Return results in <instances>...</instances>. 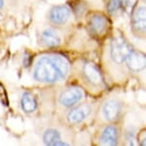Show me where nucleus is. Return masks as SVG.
<instances>
[{
    "label": "nucleus",
    "mask_w": 146,
    "mask_h": 146,
    "mask_svg": "<svg viewBox=\"0 0 146 146\" xmlns=\"http://www.w3.org/2000/svg\"><path fill=\"white\" fill-rule=\"evenodd\" d=\"M70 63L59 54H46L40 56L35 65L33 78L41 83H56L67 78Z\"/></svg>",
    "instance_id": "f257e3e1"
},
{
    "label": "nucleus",
    "mask_w": 146,
    "mask_h": 146,
    "mask_svg": "<svg viewBox=\"0 0 146 146\" xmlns=\"http://www.w3.org/2000/svg\"><path fill=\"white\" fill-rule=\"evenodd\" d=\"M133 50L131 44L122 35H118L112 39L110 43V57L117 65L125 63L128 54Z\"/></svg>",
    "instance_id": "f03ea898"
},
{
    "label": "nucleus",
    "mask_w": 146,
    "mask_h": 146,
    "mask_svg": "<svg viewBox=\"0 0 146 146\" xmlns=\"http://www.w3.org/2000/svg\"><path fill=\"white\" fill-rule=\"evenodd\" d=\"M84 98V92L80 87L70 86L65 88L58 96V102L61 106L65 108L71 107L78 104Z\"/></svg>",
    "instance_id": "7ed1b4c3"
},
{
    "label": "nucleus",
    "mask_w": 146,
    "mask_h": 146,
    "mask_svg": "<svg viewBox=\"0 0 146 146\" xmlns=\"http://www.w3.org/2000/svg\"><path fill=\"white\" fill-rule=\"evenodd\" d=\"M88 31L94 36H102L109 28V20L102 13H93L89 16L87 22Z\"/></svg>",
    "instance_id": "20e7f679"
},
{
    "label": "nucleus",
    "mask_w": 146,
    "mask_h": 146,
    "mask_svg": "<svg viewBox=\"0 0 146 146\" xmlns=\"http://www.w3.org/2000/svg\"><path fill=\"white\" fill-rule=\"evenodd\" d=\"M92 113V106L88 103H81L71 107L67 114V121L71 125H78L86 119Z\"/></svg>",
    "instance_id": "39448f33"
},
{
    "label": "nucleus",
    "mask_w": 146,
    "mask_h": 146,
    "mask_svg": "<svg viewBox=\"0 0 146 146\" xmlns=\"http://www.w3.org/2000/svg\"><path fill=\"white\" fill-rule=\"evenodd\" d=\"M132 32L136 35H144L146 29V12L144 5H139L134 9L131 19Z\"/></svg>",
    "instance_id": "423d86ee"
},
{
    "label": "nucleus",
    "mask_w": 146,
    "mask_h": 146,
    "mask_svg": "<svg viewBox=\"0 0 146 146\" xmlns=\"http://www.w3.org/2000/svg\"><path fill=\"white\" fill-rule=\"evenodd\" d=\"M82 76L85 80L94 87H98L103 83L102 74L100 68L91 61L85 62L82 66Z\"/></svg>",
    "instance_id": "0eeeda50"
},
{
    "label": "nucleus",
    "mask_w": 146,
    "mask_h": 146,
    "mask_svg": "<svg viewBox=\"0 0 146 146\" xmlns=\"http://www.w3.org/2000/svg\"><path fill=\"white\" fill-rule=\"evenodd\" d=\"M120 139V131L117 125L109 124L105 126L98 137V144L105 146L117 145Z\"/></svg>",
    "instance_id": "6e6552de"
},
{
    "label": "nucleus",
    "mask_w": 146,
    "mask_h": 146,
    "mask_svg": "<svg viewBox=\"0 0 146 146\" xmlns=\"http://www.w3.org/2000/svg\"><path fill=\"white\" fill-rule=\"evenodd\" d=\"M71 16L70 8L65 5L54 6L49 12V20L54 26H63L68 22Z\"/></svg>",
    "instance_id": "1a4fd4ad"
},
{
    "label": "nucleus",
    "mask_w": 146,
    "mask_h": 146,
    "mask_svg": "<svg viewBox=\"0 0 146 146\" xmlns=\"http://www.w3.org/2000/svg\"><path fill=\"white\" fill-rule=\"evenodd\" d=\"M122 113V105L117 100H109L102 106V115L109 122H115L120 117Z\"/></svg>",
    "instance_id": "9d476101"
},
{
    "label": "nucleus",
    "mask_w": 146,
    "mask_h": 146,
    "mask_svg": "<svg viewBox=\"0 0 146 146\" xmlns=\"http://www.w3.org/2000/svg\"><path fill=\"white\" fill-rule=\"evenodd\" d=\"M126 66L133 73H140L144 70L146 64L145 54L139 51L132 50L125 60Z\"/></svg>",
    "instance_id": "9b49d317"
},
{
    "label": "nucleus",
    "mask_w": 146,
    "mask_h": 146,
    "mask_svg": "<svg viewBox=\"0 0 146 146\" xmlns=\"http://www.w3.org/2000/svg\"><path fill=\"white\" fill-rule=\"evenodd\" d=\"M41 42L46 47L54 48L61 44V36L56 30L47 28L41 33Z\"/></svg>",
    "instance_id": "f8f14e48"
},
{
    "label": "nucleus",
    "mask_w": 146,
    "mask_h": 146,
    "mask_svg": "<svg viewBox=\"0 0 146 146\" xmlns=\"http://www.w3.org/2000/svg\"><path fill=\"white\" fill-rule=\"evenodd\" d=\"M42 139H43V142L45 143L46 145H50V146L69 145L70 144V143L62 140L60 132L54 128L47 129V130L43 133Z\"/></svg>",
    "instance_id": "ddd939ff"
},
{
    "label": "nucleus",
    "mask_w": 146,
    "mask_h": 146,
    "mask_svg": "<svg viewBox=\"0 0 146 146\" xmlns=\"http://www.w3.org/2000/svg\"><path fill=\"white\" fill-rule=\"evenodd\" d=\"M21 108L27 114L34 113L37 108V101L35 96L31 92H25L21 96L20 100Z\"/></svg>",
    "instance_id": "4468645a"
},
{
    "label": "nucleus",
    "mask_w": 146,
    "mask_h": 146,
    "mask_svg": "<svg viewBox=\"0 0 146 146\" xmlns=\"http://www.w3.org/2000/svg\"><path fill=\"white\" fill-rule=\"evenodd\" d=\"M130 4V0H108L106 9L110 15H115L121 12H125Z\"/></svg>",
    "instance_id": "2eb2a0df"
},
{
    "label": "nucleus",
    "mask_w": 146,
    "mask_h": 146,
    "mask_svg": "<svg viewBox=\"0 0 146 146\" xmlns=\"http://www.w3.org/2000/svg\"><path fill=\"white\" fill-rule=\"evenodd\" d=\"M4 5V0H0V10L2 9V7H3Z\"/></svg>",
    "instance_id": "dca6fc26"
}]
</instances>
